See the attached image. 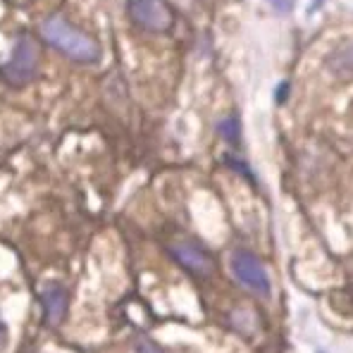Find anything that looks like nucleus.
<instances>
[{"label": "nucleus", "mask_w": 353, "mask_h": 353, "mask_svg": "<svg viewBox=\"0 0 353 353\" xmlns=\"http://www.w3.org/2000/svg\"><path fill=\"white\" fill-rule=\"evenodd\" d=\"M41 34H43V39L48 41L58 53H62L65 58H70L74 62H81V65H96L103 55L96 39H91V36L84 34L81 29H77L74 24H70L65 17H60V14H53V17L43 19Z\"/></svg>", "instance_id": "1"}, {"label": "nucleus", "mask_w": 353, "mask_h": 353, "mask_svg": "<svg viewBox=\"0 0 353 353\" xmlns=\"http://www.w3.org/2000/svg\"><path fill=\"white\" fill-rule=\"evenodd\" d=\"M39 65H41V48L36 43V39L29 34L17 36L12 55L0 67V81L12 88L27 86L39 74Z\"/></svg>", "instance_id": "2"}, {"label": "nucleus", "mask_w": 353, "mask_h": 353, "mask_svg": "<svg viewBox=\"0 0 353 353\" xmlns=\"http://www.w3.org/2000/svg\"><path fill=\"white\" fill-rule=\"evenodd\" d=\"M127 14L139 29L150 34L170 31L174 24V12L168 0H127Z\"/></svg>", "instance_id": "3"}, {"label": "nucleus", "mask_w": 353, "mask_h": 353, "mask_svg": "<svg viewBox=\"0 0 353 353\" xmlns=\"http://www.w3.org/2000/svg\"><path fill=\"white\" fill-rule=\"evenodd\" d=\"M230 268H232V274L236 277V282L241 284V287H246L248 292L265 296V299H268L270 292H272L268 270H265V265L261 263V258L253 256L251 251L239 248V251L232 253Z\"/></svg>", "instance_id": "4"}, {"label": "nucleus", "mask_w": 353, "mask_h": 353, "mask_svg": "<svg viewBox=\"0 0 353 353\" xmlns=\"http://www.w3.org/2000/svg\"><path fill=\"white\" fill-rule=\"evenodd\" d=\"M170 253H172L174 261L179 263L181 268L189 270V272L201 274V277H205V274L212 272L210 256H208L203 248L196 246V243H189V241L174 243V246H170Z\"/></svg>", "instance_id": "5"}, {"label": "nucleus", "mask_w": 353, "mask_h": 353, "mask_svg": "<svg viewBox=\"0 0 353 353\" xmlns=\"http://www.w3.org/2000/svg\"><path fill=\"white\" fill-rule=\"evenodd\" d=\"M41 305H43V318L46 325L58 327L62 325L67 315V305H70V294L62 284L53 282L41 292Z\"/></svg>", "instance_id": "6"}, {"label": "nucleus", "mask_w": 353, "mask_h": 353, "mask_svg": "<svg viewBox=\"0 0 353 353\" xmlns=\"http://www.w3.org/2000/svg\"><path fill=\"white\" fill-rule=\"evenodd\" d=\"M327 67L336 74H349L353 72V39L344 41L341 46H336L327 58Z\"/></svg>", "instance_id": "7"}, {"label": "nucleus", "mask_w": 353, "mask_h": 353, "mask_svg": "<svg viewBox=\"0 0 353 353\" xmlns=\"http://www.w3.org/2000/svg\"><path fill=\"white\" fill-rule=\"evenodd\" d=\"M217 132H220V137L225 139L227 143H232V146H236L239 139H241V124H239V117H227L222 119L220 124H217Z\"/></svg>", "instance_id": "8"}, {"label": "nucleus", "mask_w": 353, "mask_h": 353, "mask_svg": "<svg viewBox=\"0 0 353 353\" xmlns=\"http://www.w3.org/2000/svg\"><path fill=\"white\" fill-rule=\"evenodd\" d=\"M270 5H272L277 12H282V14H287V12H292L294 10V5H296V0H268Z\"/></svg>", "instance_id": "9"}, {"label": "nucleus", "mask_w": 353, "mask_h": 353, "mask_svg": "<svg viewBox=\"0 0 353 353\" xmlns=\"http://www.w3.org/2000/svg\"><path fill=\"white\" fill-rule=\"evenodd\" d=\"M137 353H163V349H160V346H155L150 339H141L137 344Z\"/></svg>", "instance_id": "10"}, {"label": "nucleus", "mask_w": 353, "mask_h": 353, "mask_svg": "<svg viewBox=\"0 0 353 353\" xmlns=\"http://www.w3.org/2000/svg\"><path fill=\"white\" fill-rule=\"evenodd\" d=\"M8 344H10V330H8V325L3 323V318H0V351L8 349Z\"/></svg>", "instance_id": "11"}, {"label": "nucleus", "mask_w": 353, "mask_h": 353, "mask_svg": "<svg viewBox=\"0 0 353 353\" xmlns=\"http://www.w3.org/2000/svg\"><path fill=\"white\" fill-rule=\"evenodd\" d=\"M287 91H289V84H279V96H277L279 103H282V98L287 96Z\"/></svg>", "instance_id": "12"}, {"label": "nucleus", "mask_w": 353, "mask_h": 353, "mask_svg": "<svg viewBox=\"0 0 353 353\" xmlns=\"http://www.w3.org/2000/svg\"><path fill=\"white\" fill-rule=\"evenodd\" d=\"M320 3H323V0H315V5H320Z\"/></svg>", "instance_id": "13"}]
</instances>
